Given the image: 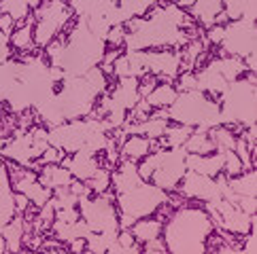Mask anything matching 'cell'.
Masks as SVG:
<instances>
[{
  "label": "cell",
  "instance_id": "obj_9",
  "mask_svg": "<svg viewBox=\"0 0 257 254\" xmlns=\"http://www.w3.org/2000/svg\"><path fill=\"white\" fill-rule=\"evenodd\" d=\"M77 208L81 212V218L94 233L119 231V212L115 208V193H111V188L96 197L81 195Z\"/></svg>",
  "mask_w": 257,
  "mask_h": 254
},
{
  "label": "cell",
  "instance_id": "obj_6",
  "mask_svg": "<svg viewBox=\"0 0 257 254\" xmlns=\"http://www.w3.org/2000/svg\"><path fill=\"white\" fill-rule=\"evenodd\" d=\"M168 199L170 193L155 186L153 182H147V180L121 195H115V204L119 212V229H130L139 218L158 214L160 208L168 204Z\"/></svg>",
  "mask_w": 257,
  "mask_h": 254
},
{
  "label": "cell",
  "instance_id": "obj_41",
  "mask_svg": "<svg viewBox=\"0 0 257 254\" xmlns=\"http://www.w3.org/2000/svg\"><path fill=\"white\" fill-rule=\"evenodd\" d=\"M236 206L240 208L242 212L255 216V212H257V197H238Z\"/></svg>",
  "mask_w": 257,
  "mask_h": 254
},
{
  "label": "cell",
  "instance_id": "obj_32",
  "mask_svg": "<svg viewBox=\"0 0 257 254\" xmlns=\"http://www.w3.org/2000/svg\"><path fill=\"white\" fill-rule=\"evenodd\" d=\"M210 140L215 142V148L217 150H234V144H236V134L232 132V127L227 125H217L208 132Z\"/></svg>",
  "mask_w": 257,
  "mask_h": 254
},
{
  "label": "cell",
  "instance_id": "obj_18",
  "mask_svg": "<svg viewBox=\"0 0 257 254\" xmlns=\"http://www.w3.org/2000/svg\"><path fill=\"white\" fill-rule=\"evenodd\" d=\"M196 80H198V89H200V92H204L206 96H213V98H219L225 92V87L229 85L227 80L219 74V70L210 62L196 72Z\"/></svg>",
  "mask_w": 257,
  "mask_h": 254
},
{
  "label": "cell",
  "instance_id": "obj_33",
  "mask_svg": "<svg viewBox=\"0 0 257 254\" xmlns=\"http://www.w3.org/2000/svg\"><path fill=\"white\" fill-rule=\"evenodd\" d=\"M160 0H117V6L130 17H145Z\"/></svg>",
  "mask_w": 257,
  "mask_h": 254
},
{
  "label": "cell",
  "instance_id": "obj_14",
  "mask_svg": "<svg viewBox=\"0 0 257 254\" xmlns=\"http://www.w3.org/2000/svg\"><path fill=\"white\" fill-rule=\"evenodd\" d=\"M62 166L66 168L72 178L81 180V182H87L98 172L100 168V161L96 155H91V152H85V150H77V152H66V155L62 157Z\"/></svg>",
  "mask_w": 257,
  "mask_h": 254
},
{
  "label": "cell",
  "instance_id": "obj_4",
  "mask_svg": "<svg viewBox=\"0 0 257 254\" xmlns=\"http://www.w3.org/2000/svg\"><path fill=\"white\" fill-rule=\"evenodd\" d=\"M168 119L172 123L189 125L202 132H210L213 127L221 125V108L219 102L206 96L200 89L191 92H179L177 100L166 108Z\"/></svg>",
  "mask_w": 257,
  "mask_h": 254
},
{
  "label": "cell",
  "instance_id": "obj_43",
  "mask_svg": "<svg viewBox=\"0 0 257 254\" xmlns=\"http://www.w3.org/2000/svg\"><path fill=\"white\" fill-rule=\"evenodd\" d=\"M15 28H17V22L13 20V17L7 15V13H0V30L11 36V32H13Z\"/></svg>",
  "mask_w": 257,
  "mask_h": 254
},
{
  "label": "cell",
  "instance_id": "obj_28",
  "mask_svg": "<svg viewBox=\"0 0 257 254\" xmlns=\"http://www.w3.org/2000/svg\"><path fill=\"white\" fill-rule=\"evenodd\" d=\"M227 184L238 197H257V172L253 168L244 170L238 176L227 178Z\"/></svg>",
  "mask_w": 257,
  "mask_h": 254
},
{
  "label": "cell",
  "instance_id": "obj_30",
  "mask_svg": "<svg viewBox=\"0 0 257 254\" xmlns=\"http://www.w3.org/2000/svg\"><path fill=\"white\" fill-rule=\"evenodd\" d=\"M194 132V127L189 125H181V123H174V125H168L164 136L158 140L160 142V148H174V146H183L185 140L189 138V134Z\"/></svg>",
  "mask_w": 257,
  "mask_h": 254
},
{
  "label": "cell",
  "instance_id": "obj_46",
  "mask_svg": "<svg viewBox=\"0 0 257 254\" xmlns=\"http://www.w3.org/2000/svg\"><path fill=\"white\" fill-rule=\"evenodd\" d=\"M68 250H72V252H83V250H85V240L79 238V240H75V242H70V244H68Z\"/></svg>",
  "mask_w": 257,
  "mask_h": 254
},
{
  "label": "cell",
  "instance_id": "obj_36",
  "mask_svg": "<svg viewBox=\"0 0 257 254\" xmlns=\"http://www.w3.org/2000/svg\"><path fill=\"white\" fill-rule=\"evenodd\" d=\"M251 0H223V13L227 15V20H240L246 4H249Z\"/></svg>",
  "mask_w": 257,
  "mask_h": 254
},
{
  "label": "cell",
  "instance_id": "obj_11",
  "mask_svg": "<svg viewBox=\"0 0 257 254\" xmlns=\"http://www.w3.org/2000/svg\"><path fill=\"white\" fill-rule=\"evenodd\" d=\"M145 68L162 83H174L181 72L179 49H149L145 51Z\"/></svg>",
  "mask_w": 257,
  "mask_h": 254
},
{
  "label": "cell",
  "instance_id": "obj_34",
  "mask_svg": "<svg viewBox=\"0 0 257 254\" xmlns=\"http://www.w3.org/2000/svg\"><path fill=\"white\" fill-rule=\"evenodd\" d=\"M87 186L94 190V195H102L104 190L111 188V168L100 166L96 174L87 180Z\"/></svg>",
  "mask_w": 257,
  "mask_h": 254
},
{
  "label": "cell",
  "instance_id": "obj_10",
  "mask_svg": "<svg viewBox=\"0 0 257 254\" xmlns=\"http://www.w3.org/2000/svg\"><path fill=\"white\" fill-rule=\"evenodd\" d=\"M221 56L246 58L257 49V26L255 22L232 20L223 26V38L219 42Z\"/></svg>",
  "mask_w": 257,
  "mask_h": 254
},
{
  "label": "cell",
  "instance_id": "obj_13",
  "mask_svg": "<svg viewBox=\"0 0 257 254\" xmlns=\"http://www.w3.org/2000/svg\"><path fill=\"white\" fill-rule=\"evenodd\" d=\"M174 193H179L185 202H189V199L191 202H217V199H221L215 178L198 174V172L191 170L185 172V176H183L181 184Z\"/></svg>",
  "mask_w": 257,
  "mask_h": 254
},
{
  "label": "cell",
  "instance_id": "obj_26",
  "mask_svg": "<svg viewBox=\"0 0 257 254\" xmlns=\"http://www.w3.org/2000/svg\"><path fill=\"white\" fill-rule=\"evenodd\" d=\"M210 64L219 70V74H221L227 83H232V80L244 76L246 72V66L242 58H234V56H219V58H213Z\"/></svg>",
  "mask_w": 257,
  "mask_h": 254
},
{
  "label": "cell",
  "instance_id": "obj_17",
  "mask_svg": "<svg viewBox=\"0 0 257 254\" xmlns=\"http://www.w3.org/2000/svg\"><path fill=\"white\" fill-rule=\"evenodd\" d=\"M185 166L191 172H198V174L215 178L217 174L223 172V152L215 150V152H208V155H194V152H187Z\"/></svg>",
  "mask_w": 257,
  "mask_h": 254
},
{
  "label": "cell",
  "instance_id": "obj_39",
  "mask_svg": "<svg viewBox=\"0 0 257 254\" xmlns=\"http://www.w3.org/2000/svg\"><path fill=\"white\" fill-rule=\"evenodd\" d=\"M64 155H66L64 150H60V148H56V146H47V150H45L43 155L36 159V163H39V168L45 166V163H60Z\"/></svg>",
  "mask_w": 257,
  "mask_h": 254
},
{
  "label": "cell",
  "instance_id": "obj_37",
  "mask_svg": "<svg viewBox=\"0 0 257 254\" xmlns=\"http://www.w3.org/2000/svg\"><path fill=\"white\" fill-rule=\"evenodd\" d=\"M177 92H191V89H198V80H196V72L194 70H183L177 76Z\"/></svg>",
  "mask_w": 257,
  "mask_h": 254
},
{
  "label": "cell",
  "instance_id": "obj_20",
  "mask_svg": "<svg viewBox=\"0 0 257 254\" xmlns=\"http://www.w3.org/2000/svg\"><path fill=\"white\" fill-rule=\"evenodd\" d=\"M72 180L75 178H72V174L62 163H45V166L39 168V182L51 190L62 188V186H70Z\"/></svg>",
  "mask_w": 257,
  "mask_h": 254
},
{
  "label": "cell",
  "instance_id": "obj_16",
  "mask_svg": "<svg viewBox=\"0 0 257 254\" xmlns=\"http://www.w3.org/2000/svg\"><path fill=\"white\" fill-rule=\"evenodd\" d=\"M108 96H111L113 104H117L119 108H123V110L130 112L143 100L139 94V78L136 76L117 78V85H113V89H108Z\"/></svg>",
  "mask_w": 257,
  "mask_h": 254
},
{
  "label": "cell",
  "instance_id": "obj_3",
  "mask_svg": "<svg viewBox=\"0 0 257 254\" xmlns=\"http://www.w3.org/2000/svg\"><path fill=\"white\" fill-rule=\"evenodd\" d=\"M219 108H221V125L244 130L255 125L257 119V78L255 72L246 76L232 80L225 92L219 96Z\"/></svg>",
  "mask_w": 257,
  "mask_h": 254
},
{
  "label": "cell",
  "instance_id": "obj_23",
  "mask_svg": "<svg viewBox=\"0 0 257 254\" xmlns=\"http://www.w3.org/2000/svg\"><path fill=\"white\" fill-rule=\"evenodd\" d=\"M34 15H30L28 20L24 22H17V28L11 32L9 40H11V47L22 51V53H28V51H34L36 44H34Z\"/></svg>",
  "mask_w": 257,
  "mask_h": 254
},
{
  "label": "cell",
  "instance_id": "obj_1",
  "mask_svg": "<svg viewBox=\"0 0 257 254\" xmlns=\"http://www.w3.org/2000/svg\"><path fill=\"white\" fill-rule=\"evenodd\" d=\"M215 233L210 214L200 206H179L164 222L162 240L166 252L172 254H202L208 250V240Z\"/></svg>",
  "mask_w": 257,
  "mask_h": 254
},
{
  "label": "cell",
  "instance_id": "obj_5",
  "mask_svg": "<svg viewBox=\"0 0 257 254\" xmlns=\"http://www.w3.org/2000/svg\"><path fill=\"white\" fill-rule=\"evenodd\" d=\"M185 155L187 150L183 146L158 148L139 161V174L143 180L153 182L166 193H174L187 172Z\"/></svg>",
  "mask_w": 257,
  "mask_h": 254
},
{
  "label": "cell",
  "instance_id": "obj_42",
  "mask_svg": "<svg viewBox=\"0 0 257 254\" xmlns=\"http://www.w3.org/2000/svg\"><path fill=\"white\" fill-rule=\"evenodd\" d=\"M240 252L244 254H255L257 252V238H255V229L251 233L244 235V246H240Z\"/></svg>",
  "mask_w": 257,
  "mask_h": 254
},
{
  "label": "cell",
  "instance_id": "obj_44",
  "mask_svg": "<svg viewBox=\"0 0 257 254\" xmlns=\"http://www.w3.org/2000/svg\"><path fill=\"white\" fill-rule=\"evenodd\" d=\"M143 250L145 252H166V246H164V240L158 238V240H151V242L143 244Z\"/></svg>",
  "mask_w": 257,
  "mask_h": 254
},
{
  "label": "cell",
  "instance_id": "obj_24",
  "mask_svg": "<svg viewBox=\"0 0 257 254\" xmlns=\"http://www.w3.org/2000/svg\"><path fill=\"white\" fill-rule=\"evenodd\" d=\"M162 229H164V220L162 218H151V216H147V218H139L132 226H130V231L134 235V240L141 244H147V242H151V240H158L162 238Z\"/></svg>",
  "mask_w": 257,
  "mask_h": 254
},
{
  "label": "cell",
  "instance_id": "obj_27",
  "mask_svg": "<svg viewBox=\"0 0 257 254\" xmlns=\"http://www.w3.org/2000/svg\"><path fill=\"white\" fill-rule=\"evenodd\" d=\"M43 0H0V13L11 15L15 22H24L41 6Z\"/></svg>",
  "mask_w": 257,
  "mask_h": 254
},
{
  "label": "cell",
  "instance_id": "obj_15",
  "mask_svg": "<svg viewBox=\"0 0 257 254\" xmlns=\"http://www.w3.org/2000/svg\"><path fill=\"white\" fill-rule=\"evenodd\" d=\"M141 182L145 180L139 174V163L132 159H119L117 170L111 172V188L115 190V195H121L125 190L139 186Z\"/></svg>",
  "mask_w": 257,
  "mask_h": 254
},
{
  "label": "cell",
  "instance_id": "obj_31",
  "mask_svg": "<svg viewBox=\"0 0 257 254\" xmlns=\"http://www.w3.org/2000/svg\"><path fill=\"white\" fill-rule=\"evenodd\" d=\"M177 96H179V92L172 83H158L145 100L149 102L151 108H168L174 100H177Z\"/></svg>",
  "mask_w": 257,
  "mask_h": 254
},
{
  "label": "cell",
  "instance_id": "obj_35",
  "mask_svg": "<svg viewBox=\"0 0 257 254\" xmlns=\"http://www.w3.org/2000/svg\"><path fill=\"white\" fill-rule=\"evenodd\" d=\"M223 152V174L227 178H232V176H238L240 172H244V166H242V161L238 159V155L234 150H221Z\"/></svg>",
  "mask_w": 257,
  "mask_h": 254
},
{
  "label": "cell",
  "instance_id": "obj_19",
  "mask_svg": "<svg viewBox=\"0 0 257 254\" xmlns=\"http://www.w3.org/2000/svg\"><path fill=\"white\" fill-rule=\"evenodd\" d=\"M158 148H160L158 140H149L145 136H127L125 142L119 146V155H121V159H132L139 163L143 157H147L149 152Z\"/></svg>",
  "mask_w": 257,
  "mask_h": 254
},
{
  "label": "cell",
  "instance_id": "obj_45",
  "mask_svg": "<svg viewBox=\"0 0 257 254\" xmlns=\"http://www.w3.org/2000/svg\"><path fill=\"white\" fill-rule=\"evenodd\" d=\"M30 206H32V204H30V199L26 197L24 193H17V190H15V208H17V212L24 214V212L28 210Z\"/></svg>",
  "mask_w": 257,
  "mask_h": 254
},
{
  "label": "cell",
  "instance_id": "obj_29",
  "mask_svg": "<svg viewBox=\"0 0 257 254\" xmlns=\"http://www.w3.org/2000/svg\"><path fill=\"white\" fill-rule=\"evenodd\" d=\"M183 148H185L187 152H194V155H208V152H215V142L210 140L208 132H202V130H196L189 134V138L185 140V144H183Z\"/></svg>",
  "mask_w": 257,
  "mask_h": 254
},
{
  "label": "cell",
  "instance_id": "obj_47",
  "mask_svg": "<svg viewBox=\"0 0 257 254\" xmlns=\"http://www.w3.org/2000/svg\"><path fill=\"white\" fill-rule=\"evenodd\" d=\"M5 144H7V138H5V136H0V150L5 148Z\"/></svg>",
  "mask_w": 257,
  "mask_h": 254
},
{
  "label": "cell",
  "instance_id": "obj_40",
  "mask_svg": "<svg viewBox=\"0 0 257 254\" xmlns=\"http://www.w3.org/2000/svg\"><path fill=\"white\" fill-rule=\"evenodd\" d=\"M17 214V208L15 202L13 204H0V235H3V229L11 222V218Z\"/></svg>",
  "mask_w": 257,
  "mask_h": 254
},
{
  "label": "cell",
  "instance_id": "obj_7",
  "mask_svg": "<svg viewBox=\"0 0 257 254\" xmlns=\"http://www.w3.org/2000/svg\"><path fill=\"white\" fill-rule=\"evenodd\" d=\"M34 15V44L36 49H45L47 44L70 28L75 13L70 11L66 0H43Z\"/></svg>",
  "mask_w": 257,
  "mask_h": 254
},
{
  "label": "cell",
  "instance_id": "obj_25",
  "mask_svg": "<svg viewBox=\"0 0 257 254\" xmlns=\"http://www.w3.org/2000/svg\"><path fill=\"white\" fill-rule=\"evenodd\" d=\"M3 238L7 242V250L9 252H20L24 248V238H26V218L24 214L17 212L11 222L3 229Z\"/></svg>",
  "mask_w": 257,
  "mask_h": 254
},
{
  "label": "cell",
  "instance_id": "obj_2",
  "mask_svg": "<svg viewBox=\"0 0 257 254\" xmlns=\"http://www.w3.org/2000/svg\"><path fill=\"white\" fill-rule=\"evenodd\" d=\"M106 49V40L89 30L83 17H77V22L70 24V30L64 38V49L58 66L66 76H83L87 70L102 64Z\"/></svg>",
  "mask_w": 257,
  "mask_h": 254
},
{
  "label": "cell",
  "instance_id": "obj_38",
  "mask_svg": "<svg viewBox=\"0 0 257 254\" xmlns=\"http://www.w3.org/2000/svg\"><path fill=\"white\" fill-rule=\"evenodd\" d=\"M125 26H113L106 34V47L111 49H123V38H125Z\"/></svg>",
  "mask_w": 257,
  "mask_h": 254
},
{
  "label": "cell",
  "instance_id": "obj_8",
  "mask_svg": "<svg viewBox=\"0 0 257 254\" xmlns=\"http://www.w3.org/2000/svg\"><path fill=\"white\" fill-rule=\"evenodd\" d=\"M60 85L62 89L56 92V98L62 108L64 119L72 121V119H85V116H89L100 96L87 83V78L85 76H64Z\"/></svg>",
  "mask_w": 257,
  "mask_h": 254
},
{
  "label": "cell",
  "instance_id": "obj_12",
  "mask_svg": "<svg viewBox=\"0 0 257 254\" xmlns=\"http://www.w3.org/2000/svg\"><path fill=\"white\" fill-rule=\"evenodd\" d=\"M0 157L7 159L9 163H17V166L39 172V163H36L39 155L32 148V136L28 130H22V127L15 130L13 138H7L5 148L0 150Z\"/></svg>",
  "mask_w": 257,
  "mask_h": 254
},
{
  "label": "cell",
  "instance_id": "obj_22",
  "mask_svg": "<svg viewBox=\"0 0 257 254\" xmlns=\"http://www.w3.org/2000/svg\"><path fill=\"white\" fill-rule=\"evenodd\" d=\"M115 4L117 0H68V6L75 13V17H83V20H89V17L96 15H106Z\"/></svg>",
  "mask_w": 257,
  "mask_h": 254
},
{
  "label": "cell",
  "instance_id": "obj_21",
  "mask_svg": "<svg viewBox=\"0 0 257 254\" xmlns=\"http://www.w3.org/2000/svg\"><path fill=\"white\" fill-rule=\"evenodd\" d=\"M223 11V0H194V4L189 6L191 20L198 22L202 28H210L217 22V15Z\"/></svg>",
  "mask_w": 257,
  "mask_h": 254
}]
</instances>
